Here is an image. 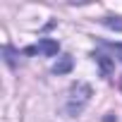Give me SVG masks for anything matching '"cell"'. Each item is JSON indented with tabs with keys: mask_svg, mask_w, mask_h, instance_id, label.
<instances>
[{
	"mask_svg": "<svg viewBox=\"0 0 122 122\" xmlns=\"http://www.w3.org/2000/svg\"><path fill=\"white\" fill-rule=\"evenodd\" d=\"M89 98H91V86L89 84H84V81H77L72 89H70V93H67V115H77V112H81L84 110V105L89 103Z\"/></svg>",
	"mask_w": 122,
	"mask_h": 122,
	"instance_id": "1",
	"label": "cell"
},
{
	"mask_svg": "<svg viewBox=\"0 0 122 122\" xmlns=\"http://www.w3.org/2000/svg\"><path fill=\"white\" fill-rule=\"evenodd\" d=\"M57 50H60V43L55 41V38H41L36 46H29V48H24V55H46V57H53V55H57Z\"/></svg>",
	"mask_w": 122,
	"mask_h": 122,
	"instance_id": "2",
	"label": "cell"
},
{
	"mask_svg": "<svg viewBox=\"0 0 122 122\" xmlns=\"http://www.w3.org/2000/svg\"><path fill=\"white\" fill-rule=\"evenodd\" d=\"M103 24H105L108 29H117V31H122V19H112V17H105V19H103Z\"/></svg>",
	"mask_w": 122,
	"mask_h": 122,
	"instance_id": "5",
	"label": "cell"
},
{
	"mask_svg": "<svg viewBox=\"0 0 122 122\" xmlns=\"http://www.w3.org/2000/svg\"><path fill=\"white\" fill-rule=\"evenodd\" d=\"M96 62L101 65V72H103V77H108V74L112 72V60H110L108 55H103V53H96Z\"/></svg>",
	"mask_w": 122,
	"mask_h": 122,
	"instance_id": "4",
	"label": "cell"
},
{
	"mask_svg": "<svg viewBox=\"0 0 122 122\" xmlns=\"http://www.w3.org/2000/svg\"><path fill=\"white\" fill-rule=\"evenodd\" d=\"M72 67H74L72 55H62V57H57V62L53 65V72H55V74H67Z\"/></svg>",
	"mask_w": 122,
	"mask_h": 122,
	"instance_id": "3",
	"label": "cell"
},
{
	"mask_svg": "<svg viewBox=\"0 0 122 122\" xmlns=\"http://www.w3.org/2000/svg\"><path fill=\"white\" fill-rule=\"evenodd\" d=\"M112 50H115V55H117V60H120V62H122V46L117 43V46H112Z\"/></svg>",
	"mask_w": 122,
	"mask_h": 122,
	"instance_id": "6",
	"label": "cell"
}]
</instances>
